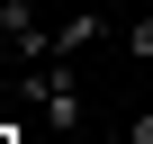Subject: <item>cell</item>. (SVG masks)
<instances>
[{
  "label": "cell",
  "mask_w": 153,
  "mask_h": 144,
  "mask_svg": "<svg viewBox=\"0 0 153 144\" xmlns=\"http://www.w3.org/2000/svg\"><path fill=\"white\" fill-rule=\"evenodd\" d=\"M18 99H27L45 126H81V63H72V54L27 63V72H18Z\"/></svg>",
  "instance_id": "obj_1"
},
{
  "label": "cell",
  "mask_w": 153,
  "mask_h": 144,
  "mask_svg": "<svg viewBox=\"0 0 153 144\" xmlns=\"http://www.w3.org/2000/svg\"><path fill=\"white\" fill-rule=\"evenodd\" d=\"M0 45H9V63H54V27L36 0H0Z\"/></svg>",
  "instance_id": "obj_2"
},
{
  "label": "cell",
  "mask_w": 153,
  "mask_h": 144,
  "mask_svg": "<svg viewBox=\"0 0 153 144\" xmlns=\"http://www.w3.org/2000/svg\"><path fill=\"white\" fill-rule=\"evenodd\" d=\"M99 36H108V9H99V0H81V9L54 18V54H90Z\"/></svg>",
  "instance_id": "obj_3"
},
{
  "label": "cell",
  "mask_w": 153,
  "mask_h": 144,
  "mask_svg": "<svg viewBox=\"0 0 153 144\" xmlns=\"http://www.w3.org/2000/svg\"><path fill=\"white\" fill-rule=\"evenodd\" d=\"M117 45H126V54H135V63H153V9H135V18H126V27H117Z\"/></svg>",
  "instance_id": "obj_4"
}]
</instances>
